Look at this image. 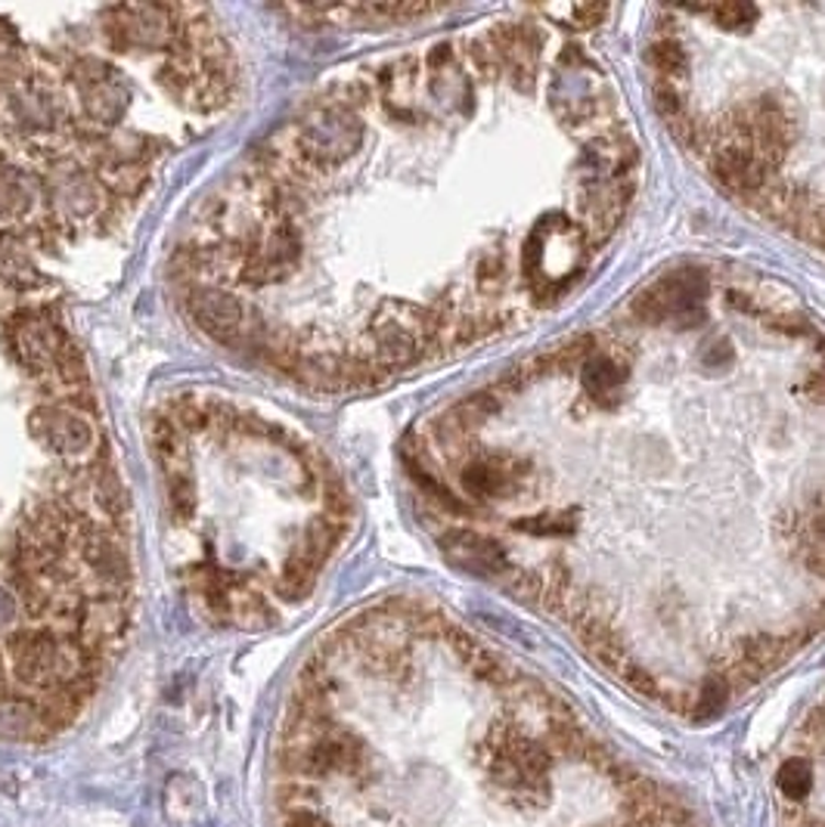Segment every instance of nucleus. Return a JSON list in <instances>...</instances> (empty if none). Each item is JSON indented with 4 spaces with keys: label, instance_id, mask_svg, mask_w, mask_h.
<instances>
[{
    "label": "nucleus",
    "instance_id": "f257e3e1",
    "mask_svg": "<svg viewBox=\"0 0 825 827\" xmlns=\"http://www.w3.org/2000/svg\"><path fill=\"white\" fill-rule=\"evenodd\" d=\"M335 651L376 701L345 781L357 827H701L552 688L438 613L373 611Z\"/></svg>",
    "mask_w": 825,
    "mask_h": 827
},
{
    "label": "nucleus",
    "instance_id": "f03ea898",
    "mask_svg": "<svg viewBox=\"0 0 825 827\" xmlns=\"http://www.w3.org/2000/svg\"><path fill=\"white\" fill-rule=\"evenodd\" d=\"M772 809L779 827H825V694L779 747Z\"/></svg>",
    "mask_w": 825,
    "mask_h": 827
}]
</instances>
